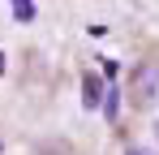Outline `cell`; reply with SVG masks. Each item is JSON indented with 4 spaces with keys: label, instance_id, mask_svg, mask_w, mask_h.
<instances>
[{
    "label": "cell",
    "instance_id": "7",
    "mask_svg": "<svg viewBox=\"0 0 159 155\" xmlns=\"http://www.w3.org/2000/svg\"><path fill=\"white\" fill-rule=\"evenodd\" d=\"M0 155H4V138H0Z\"/></svg>",
    "mask_w": 159,
    "mask_h": 155
},
{
    "label": "cell",
    "instance_id": "3",
    "mask_svg": "<svg viewBox=\"0 0 159 155\" xmlns=\"http://www.w3.org/2000/svg\"><path fill=\"white\" fill-rule=\"evenodd\" d=\"M116 95H120V91H116V86L107 82V91H103V103H99V108L107 112V121H116V108H120V99H116Z\"/></svg>",
    "mask_w": 159,
    "mask_h": 155
},
{
    "label": "cell",
    "instance_id": "6",
    "mask_svg": "<svg viewBox=\"0 0 159 155\" xmlns=\"http://www.w3.org/2000/svg\"><path fill=\"white\" fill-rule=\"evenodd\" d=\"M0 69H4V52H0Z\"/></svg>",
    "mask_w": 159,
    "mask_h": 155
},
{
    "label": "cell",
    "instance_id": "2",
    "mask_svg": "<svg viewBox=\"0 0 159 155\" xmlns=\"http://www.w3.org/2000/svg\"><path fill=\"white\" fill-rule=\"evenodd\" d=\"M82 103L86 108H99L103 103V78L99 73H82Z\"/></svg>",
    "mask_w": 159,
    "mask_h": 155
},
{
    "label": "cell",
    "instance_id": "5",
    "mask_svg": "<svg viewBox=\"0 0 159 155\" xmlns=\"http://www.w3.org/2000/svg\"><path fill=\"white\" fill-rule=\"evenodd\" d=\"M125 155H155V151H146V147H129Z\"/></svg>",
    "mask_w": 159,
    "mask_h": 155
},
{
    "label": "cell",
    "instance_id": "1",
    "mask_svg": "<svg viewBox=\"0 0 159 155\" xmlns=\"http://www.w3.org/2000/svg\"><path fill=\"white\" fill-rule=\"evenodd\" d=\"M155 95H159V65L155 60H142L133 69V78H129V103L142 112V108L155 103Z\"/></svg>",
    "mask_w": 159,
    "mask_h": 155
},
{
    "label": "cell",
    "instance_id": "8",
    "mask_svg": "<svg viewBox=\"0 0 159 155\" xmlns=\"http://www.w3.org/2000/svg\"><path fill=\"white\" fill-rule=\"evenodd\" d=\"M155 134H159V125H155Z\"/></svg>",
    "mask_w": 159,
    "mask_h": 155
},
{
    "label": "cell",
    "instance_id": "4",
    "mask_svg": "<svg viewBox=\"0 0 159 155\" xmlns=\"http://www.w3.org/2000/svg\"><path fill=\"white\" fill-rule=\"evenodd\" d=\"M34 13H39V9H34L30 0H17V4H13V17H17V22H30Z\"/></svg>",
    "mask_w": 159,
    "mask_h": 155
}]
</instances>
